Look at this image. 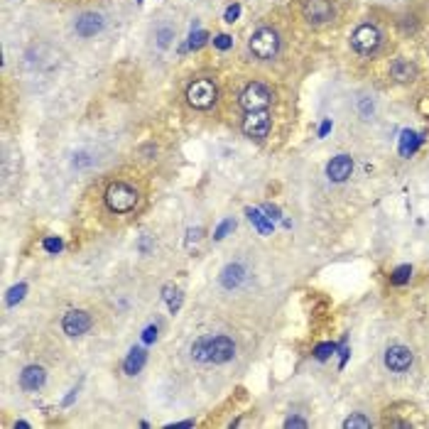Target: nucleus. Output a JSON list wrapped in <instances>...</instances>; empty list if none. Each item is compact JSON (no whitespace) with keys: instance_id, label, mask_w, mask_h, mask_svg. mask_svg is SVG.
<instances>
[{"instance_id":"nucleus-30","label":"nucleus","mask_w":429,"mask_h":429,"mask_svg":"<svg viewBox=\"0 0 429 429\" xmlns=\"http://www.w3.org/2000/svg\"><path fill=\"white\" fill-rule=\"evenodd\" d=\"M231 228H233V221H226V223H223V226H221V228H218V231H216V238H223V236H226L228 231H231Z\"/></svg>"},{"instance_id":"nucleus-14","label":"nucleus","mask_w":429,"mask_h":429,"mask_svg":"<svg viewBox=\"0 0 429 429\" xmlns=\"http://www.w3.org/2000/svg\"><path fill=\"white\" fill-rule=\"evenodd\" d=\"M44 368L42 366H27L25 371L20 373V385L22 390H27V393H35V390H40L42 385H44Z\"/></svg>"},{"instance_id":"nucleus-17","label":"nucleus","mask_w":429,"mask_h":429,"mask_svg":"<svg viewBox=\"0 0 429 429\" xmlns=\"http://www.w3.org/2000/svg\"><path fill=\"white\" fill-rule=\"evenodd\" d=\"M343 427L346 429H371L373 422H371V417H366L363 412H356L343 422Z\"/></svg>"},{"instance_id":"nucleus-11","label":"nucleus","mask_w":429,"mask_h":429,"mask_svg":"<svg viewBox=\"0 0 429 429\" xmlns=\"http://www.w3.org/2000/svg\"><path fill=\"white\" fill-rule=\"evenodd\" d=\"M233 353H236V343H233L228 337L209 339V361H211V363H226V361H231Z\"/></svg>"},{"instance_id":"nucleus-13","label":"nucleus","mask_w":429,"mask_h":429,"mask_svg":"<svg viewBox=\"0 0 429 429\" xmlns=\"http://www.w3.org/2000/svg\"><path fill=\"white\" fill-rule=\"evenodd\" d=\"M245 268L241 263H231L226 265V268L221 270V275H218V282L226 287V290H238L241 284L245 282Z\"/></svg>"},{"instance_id":"nucleus-15","label":"nucleus","mask_w":429,"mask_h":429,"mask_svg":"<svg viewBox=\"0 0 429 429\" xmlns=\"http://www.w3.org/2000/svg\"><path fill=\"white\" fill-rule=\"evenodd\" d=\"M390 76L398 83H410L417 79V67H414L410 59H395V62L390 64Z\"/></svg>"},{"instance_id":"nucleus-4","label":"nucleus","mask_w":429,"mask_h":429,"mask_svg":"<svg viewBox=\"0 0 429 429\" xmlns=\"http://www.w3.org/2000/svg\"><path fill=\"white\" fill-rule=\"evenodd\" d=\"M380 42H383V35H380V30H378L373 22H363V25H358L351 35V47L358 54H363V57L375 54Z\"/></svg>"},{"instance_id":"nucleus-18","label":"nucleus","mask_w":429,"mask_h":429,"mask_svg":"<svg viewBox=\"0 0 429 429\" xmlns=\"http://www.w3.org/2000/svg\"><path fill=\"white\" fill-rule=\"evenodd\" d=\"M172 40H175V30L172 27H157L155 30V44L160 49H167L172 44Z\"/></svg>"},{"instance_id":"nucleus-3","label":"nucleus","mask_w":429,"mask_h":429,"mask_svg":"<svg viewBox=\"0 0 429 429\" xmlns=\"http://www.w3.org/2000/svg\"><path fill=\"white\" fill-rule=\"evenodd\" d=\"M216 83L211 79H197L194 83H189L186 88V104L197 111H209L213 104H216Z\"/></svg>"},{"instance_id":"nucleus-12","label":"nucleus","mask_w":429,"mask_h":429,"mask_svg":"<svg viewBox=\"0 0 429 429\" xmlns=\"http://www.w3.org/2000/svg\"><path fill=\"white\" fill-rule=\"evenodd\" d=\"M353 175V157L351 155H337L326 165V177L331 181H346Z\"/></svg>"},{"instance_id":"nucleus-31","label":"nucleus","mask_w":429,"mask_h":429,"mask_svg":"<svg viewBox=\"0 0 429 429\" xmlns=\"http://www.w3.org/2000/svg\"><path fill=\"white\" fill-rule=\"evenodd\" d=\"M155 337H157V329H152V326H150V329L145 331V341H152Z\"/></svg>"},{"instance_id":"nucleus-5","label":"nucleus","mask_w":429,"mask_h":429,"mask_svg":"<svg viewBox=\"0 0 429 429\" xmlns=\"http://www.w3.org/2000/svg\"><path fill=\"white\" fill-rule=\"evenodd\" d=\"M302 17L309 22L311 27H324L334 22L337 17V8L331 0H305L302 3Z\"/></svg>"},{"instance_id":"nucleus-29","label":"nucleus","mask_w":429,"mask_h":429,"mask_svg":"<svg viewBox=\"0 0 429 429\" xmlns=\"http://www.w3.org/2000/svg\"><path fill=\"white\" fill-rule=\"evenodd\" d=\"M22 292H25V284H20V287H15V290L10 292V305H13V302H15V300H20Z\"/></svg>"},{"instance_id":"nucleus-7","label":"nucleus","mask_w":429,"mask_h":429,"mask_svg":"<svg viewBox=\"0 0 429 429\" xmlns=\"http://www.w3.org/2000/svg\"><path fill=\"white\" fill-rule=\"evenodd\" d=\"M383 363H385V368H388L390 373H405V371L412 368L414 356H412V351H410L407 346H403V343H393V346L385 351Z\"/></svg>"},{"instance_id":"nucleus-24","label":"nucleus","mask_w":429,"mask_h":429,"mask_svg":"<svg viewBox=\"0 0 429 429\" xmlns=\"http://www.w3.org/2000/svg\"><path fill=\"white\" fill-rule=\"evenodd\" d=\"M213 44H216L218 49H228V47L233 44V40H231V37H228V35H218L216 40H213Z\"/></svg>"},{"instance_id":"nucleus-25","label":"nucleus","mask_w":429,"mask_h":429,"mask_svg":"<svg viewBox=\"0 0 429 429\" xmlns=\"http://www.w3.org/2000/svg\"><path fill=\"white\" fill-rule=\"evenodd\" d=\"M91 157L86 155V152H79L76 157H74V167H86V165H91Z\"/></svg>"},{"instance_id":"nucleus-10","label":"nucleus","mask_w":429,"mask_h":429,"mask_svg":"<svg viewBox=\"0 0 429 429\" xmlns=\"http://www.w3.org/2000/svg\"><path fill=\"white\" fill-rule=\"evenodd\" d=\"M101 30H104V17H101L99 13H83V15H79L76 22H74V32H76L79 37H83V40L96 37Z\"/></svg>"},{"instance_id":"nucleus-21","label":"nucleus","mask_w":429,"mask_h":429,"mask_svg":"<svg viewBox=\"0 0 429 429\" xmlns=\"http://www.w3.org/2000/svg\"><path fill=\"white\" fill-rule=\"evenodd\" d=\"M248 216H250V221H253L255 226H258L263 233H268V231H270V226H268V223H265V218L260 216V211H253V209H250V211H248Z\"/></svg>"},{"instance_id":"nucleus-26","label":"nucleus","mask_w":429,"mask_h":429,"mask_svg":"<svg viewBox=\"0 0 429 429\" xmlns=\"http://www.w3.org/2000/svg\"><path fill=\"white\" fill-rule=\"evenodd\" d=\"M284 427H287V429H292V427H302V429H305V427H307V422H305V419H302V417H287Z\"/></svg>"},{"instance_id":"nucleus-2","label":"nucleus","mask_w":429,"mask_h":429,"mask_svg":"<svg viewBox=\"0 0 429 429\" xmlns=\"http://www.w3.org/2000/svg\"><path fill=\"white\" fill-rule=\"evenodd\" d=\"M106 204L113 213H128L138 207V192L125 181H115L106 189Z\"/></svg>"},{"instance_id":"nucleus-16","label":"nucleus","mask_w":429,"mask_h":429,"mask_svg":"<svg viewBox=\"0 0 429 429\" xmlns=\"http://www.w3.org/2000/svg\"><path fill=\"white\" fill-rule=\"evenodd\" d=\"M143 363H145V351H143V348H135V351H130V356L125 358V373H128V375H135V373L143 368Z\"/></svg>"},{"instance_id":"nucleus-6","label":"nucleus","mask_w":429,"mask_h":429,"mask_svg":"<svg viewBox=\"0 0 429 429\" xmlns=\"http://www.w3.org/2000/svg\"><path fill=\"white\" fill-rule=\"evenodd\" d=\"M270 101H273V93H270V88L260 81L248 83V86L243 88V93H241V108H243L245 113L265 111L270 106Z\"/></svg>"},{"instance_id":"nucleus-28","label":"nucleus","mask_w":429,"mask_h":429,"mask_svg":"<svg viewBox=\"0 0 429 429\" xmlns=\"http://www.w3.org/2000/svg\"><path fill=\"white\" fill-rule=\"evenodd\" d=\"M238 13H241V8H238V6H231V8H228V10H226V22H233V20H236Z\"/></svg>"},{"instance_id":"nucleus-20","label":"nucleus","mask_w":429,"mask_h":429,"mask_svg":"<svg viewBox=\"0 0 429 429\" xmlns=\"http://www.w3.org/2000/svg\"><path fill=\"white\" fill-rule=\"evenodd\" d=\"M373 111H375V104H373V99H361L358 101V113H361V118H371Z\"/></svg>"},{"instance_id":"nucleus-22","label":"nucleus","mask_w":429,"mask_h":429,"mask_svg":"<svg viewBox=\"0 0 429 429\" xmlns=\"http://www.w3.org/2000/svg\"><path fill=\"white\" fill-rule=\"evenodd\" d=\"M207 40H209V35H207V32H202V30H199V32H194V35H192V40H189V47H192V49H199V47H202Z\"/></svg>"},{"instance_id":"nucleus-9","label":"nucleus","mask_w":429,"mask_h":429,"mask_svg":"<svg viewBox=\"0 0 429 429\" xmlns=\"http://www.w3.org/2000/svg\"><path fill=\"white\" fill-rule=\"evenodd\" d=\"M62 329L67 337H81V334H86L91 329V316L81 309H72L69 314H64Z\"/></svg>"},{"instance_id":"nucleus-1","label":"nucleus","mask_w":429,"mask_h":429,"mask_svg":"<svg viewBox=\"0 0 429 429\" xmlns=\"http://www.w3.org/2000/svg\"><path fill=\"white\" fill-rule=\"evenodd\" d=\"M248 49L255 59L270 62V59H275L280 52V35L273 27H260V30H255L253 35H250Z\"/></svg>"},{"instance_id":"nucleus-19","label":"nucleus","mask_w":429,"mask_h":429,"mask_svg":"<svg viewBox=\"0 0 429 429\" xmlns=\"http://www.w3.org/2000/svg\"><path fill=\"white\" fill-rule=\"evenodd\" d=\"M192 356L197 358V361H209V339H197V341L192 343Z\"/></svg>"},{"instance_id":"nucleus-27","label":"nucleus","mask_w":429,"mask_h":429,"mask_svg":"<svg viewBox=\"0 0 429 429\" xmlns=\"http://www.w3.org/2000/svg\"><path fill=\"white\" fill-rule=\"evenodd\" d=\"M410 277V268H400L398 273H395V277H393V282L395 284H400V282H405V280Z\"/></svg>"},{"instance_id":"nucleus-8","label":"nucleus","mask_w":429,"mask_h":429,"mask_svg":"<svg viewBox=\"0 0 429 429\" xmlns=\"http://www.w3.org/2000/svg\"><path fill=\"white\" fill-rule=\"evenodd\" d=\"M243 133L253 140H263L270 133V115L268 111H253L245 115L243 120Z\"/></svg>"},{"instance_id":"nucleus-23","label":"nucleus","mask_w":429,"mask_h":429,"mask_svg":"<svg viewBox=\"0 0 429 429\" xmlns=\"http://www.w3.org/2000/svg\"><path fill=\"white\" fill-rule=\"evenodd\" d=\"M44 248L49 253H57V250H62V241L59 238H49V241H44Z\"/></svg>"}]
</instances>
